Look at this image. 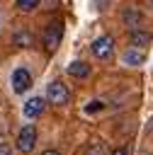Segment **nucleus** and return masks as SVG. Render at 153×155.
I'll use <instances>...</instances> for the list:
<instances>
[{
	"label": "nucleus",
	"mask_w": 153,
	"mask_h": 155,
	"mask_svg": "<svg viewBox=\"0 0 153 155\" xmlns=\"http://www.w3.org/2000/svg\"><path fill=\"white\" fill-rule=\"evenodd\" d=\"M46 99H49L51 104H56V107H63V104H68V99H70V90L66 87V82L53 80V82H49V87H46Z\"/></svg>",
	"instance_id": "f257e3e1"
},
{
	"label": "nucleus",
	"mask_w": 153,
	"mask_h": 155,
	"mask_svg": "<svg viewBox=\"0 0 153 155\" xmlns=\"http://www.w3.org/2000/svg\"><path fill=\"white\" fill-rule=\"evenodd\" d=\"M90 51H92V56H95V58H100V61H109V58H112V53H114V39H112L109 34L97 36V39L90 44Z\"/></svg>",
	"instance_id": "f03ea898"
},
{
	"label": "nucleus",
	"mask_w": 153,
	"mask_h": 155,
	"mask_svg": "<svg viewBox=\"0 0 153 155\" xmlns=\"http://www.w3.org/2000/svg\"><path fill=\"white\" fill-rule=\"evenodd\" d=\"M61 39H63V22L56 19V22H51L44 29V46H46V51H56Z\"/></svg>",
	"instance_id": "7ed1b4c3"
},
{
	"label": "nucleus",
	"mask_w": 153,
	"mask_h": 155,
	"mask_svg": "<svg viewBox=\"0 0 153 155\" xmlns=\"http://www.w3.org/2000/svg\"><path fill=\"white\" fill-rule=\"evenodd\" d=\"M10 85H12V92L24 94V92L32 87V73H29L27 68H17V70H12V75H10Z\"/></svg>",
	"instance_id": "20e7f679"
},
{
	"label": "nucleus",
	"mask_w": 153,
	"mask_h": 155,
	"mask_svg": "<svg viewBox=\"0 0 153 155\" xmlns=\"http://www.w3.org/2000/svg\"><path fill=\"white\" fill-rule=\"evenodd\" d=\"M34 145H36V128H34V124H27L17 133V150L19 153H32Z\"/></svg>",
	"instance_id": "39448f33"
},
{
	"label": "nucleus",
	"mask_w": 153,
	"mask_h": 155,
	"mask_svg": "<svg viewBox=\"0 0 153 155\" xmlns=\"http://www.w3.org/2000/svg\"><path fill=\"white\" fill-rule=\"evenodd\" d=\"M44 107H46V99L44 97H32L24 102V116L27 119H36L44 114Z\"/></svg>",
	"instance_id": "423d86ee"
},
{
	"label": "nucleus",
	"mask_w": 153,
	"mask_h": 155,
	"mask_svg": "<svg viewBox=\"0 0 153 155\" xmlns=\"http://www.w3.org/2000/svg\"><path fill=\"white\" fill-rule=\"evenodd\" d=\"M66 73L70 75V78H78V80H85V78H90V63H85V61H73V63H68V68H66Z\"/></svg>",
	"instance_id": "0eeeda50"
},
{
	"label": "nucleus",
	"mask_w": 153,
	"mask_h": 155,
	"mask_svg": "<svg viewBox=\"0 0 153 155\" xmlns=\"http://www.w3.org/2000/svg\"><path fill=\"white\" fill-rule=\"evenodd\" d=\"M151 31H146V29H134V31H129V44H131V48H143V46H148L151 44Z\"/></svg>",
	"instance_id": "6e6552de"
},
{
	"label": "nucleus",
	"mask_w": 153,
	"mask_h": 155,
	"mask_svg": "<svg viewBox=\"0 0 153 155\" xmlns=\"http://www.w3.org/2000/svg\"><path fill=\"white\" fill-rule=\"evenodd\" d=\"M141 19H143V15H141L136 7H124V12H121V22H124L126 27H131V31L138 29Z\"/></svg>",
	"instance_id": "1a4fd4ad"
},
{
	"label": "nucleus",
	"mask_w": 153,
	"mask_h": 155,
	"mask_svg": "<svg viewBox=\"0 0 153 155\" xmlns=\"http://www.w3.org/2000/svg\"><path fill=\"white\" fill-rule=\"evenodd\" d=\"M121 61L126 63V65H143L146 63V53L143 51H138V48H126L124 51V56H121Z\"/></svg>",
	"instance_id": "9d476101"
},
{
	"label": "nucleus",
	"mask_w": 153,
	"mask_h": 155,
	"mask_svg": "<svg viewBox=\"0 0 153 155\" xmlns=\"http://www.w3.org/2000/svg\"><path fill=\"white\" fill-rule=\"evenodd\" d=\"M15 44H17L19 48H27V46L34 44V34H32V31H17V34H15Z\"/></svg>",
	"instance_id": "9b49d317"
},
{
	"label": "nucleus",
	"mask_w": 153,
	"mask_h": 155,
	"mask_svg": "<svg viewBox=\"0 0 153 155\" xmlns=\"http://www.w3.org/2000/svg\"><path fill=\"white\" fill-rule=\"evenodd\" d=\"M36 7H39V0H17V10L22 12H32Z\"/></svg>",
	"instance_id": "f8f14e48"
},
{
	"label": "nucleus",
	"mask_w": 153,
	"mask_h": 155,
	"mask_svg": "<svg viewBox=\"0 0 153 155\" xmlns=\"http://www.w3.org/2000/svg\"><path fill=\"white\" fill-rule=\"evenodd\" d=\"M87 155H107V150H104L102 143H95L92 148H87Z\"/></svg>",
	"instance_id": "ddd939ff"
},
{
	"label": "nucleus",
	"mask_w": 153,
	"mask_h": 155,
	"mask_svg": "<svg viewBox=\"0 0 153 155\" xmlns=\"http://www.w3.org/2000/svg\"><path fill=\"white\" fill-rule=\"evenodd\" d=\"M0 155H12V148H10L5 140H0Z\"/></svg>",
	"instance_id": "4468645a"
},
{
	"label": "nucleus",
	"mask_w": 153,
	"mask_h": 155,
	"mask_svg": "<svg viewBox=\"0 0 153 155\" xmlns=\"http://www.w3.org/2000/svg\"><path fill=\"white\" fill-rule=\"evenodd\" d=\"M129 153H131V148H129V145H121V148H117L112 155H129Z\"/></svg>",
	"instance_id": "2eb2a0df"
},
{
	"label": "nucleus",
	"mask_w": 153,
	"mask_h": 155,
	"mask_svg": "<svg viewBox=\"0 0 153 155\" xmlns=\"http://www.w3.org/2000/svg\"><path fill=\"white\" fill-rule=\"evenodd\" d=\"M41 155H61V153H58V150H51V148H49V150H44Z\"/></svg>",
	"instance_id": "dca6fc26"
},
{
	"label": "nucleus",
	"mask_w": 153,
	"mask_h": 155,
	"mask_svg": "<svg viewBox=\"0 0 153 155\" xmlns=\"http://www.w3.org/2000/svg\"><path fill=\"white\" fill-rule=\"evenodd\" d=\"M146 155H153V153H146Z\"/></svg>",
	"instance_id": "f3484780"
},
{
	"label": "nucleus",
	"mask_w": 153,
	"mask_h": 155,
	"mask_svg": "<svg viewBox=\"0 0 153 155\" xmlns=\"http://www.w3.org/2000/svg\"><path fill=\"white\" fill-rule=\"evenodd\" d=\"M151 5H153V0H151Z\"/></svg>",
	"instance_id": "a211bd4d"
}]
</instances>
